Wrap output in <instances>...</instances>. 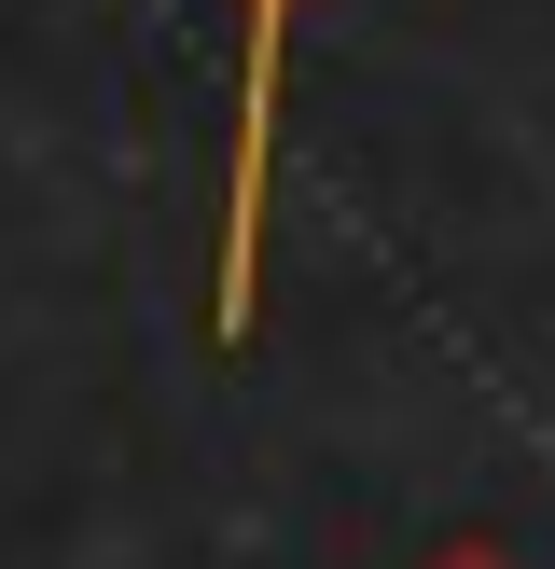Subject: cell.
I'll list each match as a JSON object with an SVG mask.
<instances>
[{"mask_svg":"<svg viewBox=\"0 0 555 569\" xmlns=\"http://www.w3.org/2000/svg\"><path fill=\"white\" fill-rule=\"evenodd\" d=\"M305 0H236V153H222V250H209V333L250 348L264 320V209H278V70Z\"/></svg>","mask_w":555,"mask_h":569,"instance_id":"obj_1","label":"cell"},{"mask_svg":"<svg viewBox=\"0 0 555 569\" xmlns=\"http://www.w3.org/2000/svg\"><path fill=\"white\" fill-rule=\"evenodd\" d=\"M431 569H514V556H500V542H444Z\"/></svg>","mask_w":555,"mask_h":569,"instance_id":"obj_2","label":"cell"}]
</instances>
